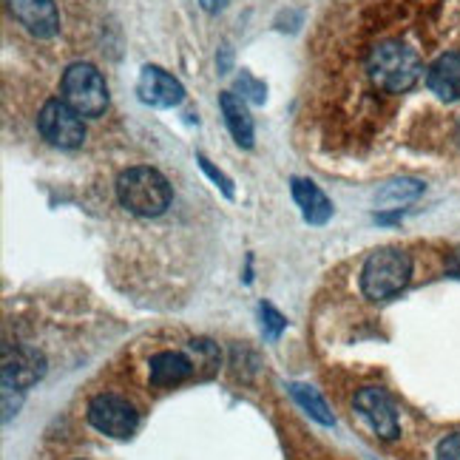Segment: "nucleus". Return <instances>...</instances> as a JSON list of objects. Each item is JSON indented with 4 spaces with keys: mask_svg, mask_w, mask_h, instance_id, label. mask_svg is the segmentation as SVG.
I'll return each mask as SVG.
<instances>
[{
    "mask_svg": "<svg viewBox=\"0 0 460 460\" xmlns=\"http://www.w3.org/2000/svg\"><path fill=\"white\" fill-rule=\"evenodd\" d=\"M457 137H460V122H457Z\"/></svg>",
    "mask_w": 460,
    "mask_h": 460,
    "instance_id": "4be33fe9",
    "label": "nucleus"
},
{
    "mask_svg": "<svg viewBox=\"0 0 460 460\" xmlns=\"http://www.w3.org/2000/svg\"><path fill=\"white\" fill-rule=\"evenodd\" d=\"M290 190H293L296 205L302 208L305 222H310V225H324L332 217V202L327 199V193L318 188L315 182L298 180V176H296V180L290 182Z\"/></svg>",
    "mask_w": 460,
    "mask_h": 460,
    "instance_id": "ddd939ff",
    "label": "nucleus"
},
{
    "mask_svg": "<svg viewBox=\"0 0 460 460\" xmlns=\"http://www.w3.org/2000/svg\"><path fill=\"white\" fill-rule=\"evenodd\" d=\"M63 100L80 117H100L109 109V85L92 63H75L63 72L60 80Z\"/></svg>",
    "mask_w": 460,
    "mask_h": 460,
    "instance_id": "39448f33",
    "label": "nucleus"
},
{
    "mask_svg": "<svg viewBox=\"0 0 460 460\" xmlns=\"http://www.w3.org/2000/svg\"><path fill=\"white\" fill-rule=\"evenodd\" d=\"M199 6H202L205 12L214 14V12H222V9L227 6V0H199Z\"/></svg>",
    "mask_w": 460,
    "mask_h": 460,
    "instance_id": "412c9836",
    "label": "nucleus"
},
{
    "mask_svg": "<svg viewBox=\"0 0 460 460\" xmlns=\"http://www.w3.org/2000/svg\"><path fill=\"white\" fill-rule=\"evenodd\" d=\"M197 361L188 352H176V349H159L148 361V384L156 389L165 386H180L188 378L197 376Z\"/></svg>",
    "mask_w": 460,
    "mask_h": 460,
    "instance_id": "9b49d317",
    "label": "nucleus"
},
{
    "mask_svg": "<svg viewBox=\"0 0 460 460\" xmlns=\"http://www.w3.org/2000/svg\"><path fill=\"white\" fill-rule=\"evenodd\" d=\"M435 460H460V432L447 435L435 449Z\"/></svg>",
    "mask_w": 460,
    "mask_h": 460,
    "instance_id": "aec40b11",
    "label": "nucleus"
},
{
    "mask_svg": "<svg viewBox=\"0 0 460 460\" xmlns=\"http://www.w3.org/2000/svg\"><path fill=\"white\" fill-rule=\"evenodd\" d=\"M43 376L38 349L23 344H4V420L21 410L26 389Z\"/></svg>",
    "mask_w": 460,
    "mask_h": 460,
    "instance_id": "20e7f679",
    "label": "nucleus"
},
{
    "mask_svg": "<svg viewBox=\"0 0 460 460\" xmlns=\"http://www.w3.org/2000/svg\"><path fill=\"white\" fill-rule=\"evenodd\" d=\"M427 85L440 100H447V102L460 100V51H447V55H440L429 66Z\"/></svg>",
    "mask_w": 460,
    "mask_h": 460,
    "instance_id": "f8f14e48",
    "label": "nucleus"
},
{
    "mask_svg": "<svg viewBox=\"0 0 460 460\" xmlns=\"http://www.w3.org/2000/svg\"><path fill=\"white\" fill-rule=\"evenodd\" d=\"M137 94L146 105H154V109H173V105L185 100V88L159 66H146L137 80Z\"/></svg>",
    "mask_w": 460,
    "mask_h": 460,
    "instance_id": "1a4fd4ad",
    "label": "nucleus"
},
{
    "mask_svg": "<svg viewBox=\"0 0 460 460\" xmlns=\"http://www.w3.org/2000/svg\"><path fill=\"white\" fill-rule=\"evenodd\" d=\"M197 163H199V168H202V171H205V173L210 176V180H214V182H217V185L222 188V193H225V197H227V199H234V182H230V180H227V176H225L222 171H217L214 165H210V159H208L205 154H197Z\"/></svg>",
    "mask_w": 460,
    "mask_h": 460,
    "instance_id": "6ab92c4d",
    "label": "nucleus"
},
{
    "mask_svg": "<svg viewBox=\"0 0 460 460\" xmlns=\"http://www.w3.org/2000/svg\"><path fill=\"white\" fill-rule=\"evenodd\" d=\"M423 193V182L420 180H395L378 190V202L381 205H406L418 199Z\"/></svg>",
    "mask_w": 460,
    "mask_h": 460,
    "instance_id": "dca6fc26",
    "label": "nucleus"
},
{
    "mask_svg": "<svg viewBox=\"0 0 460 460\" xmlns=\"http://www.w3.org/2000/svg\"><path fill=\"white\" fill-rule=\"evenodd\" d=\"M171 185L159 171L154 168H128L117 180V199L119 205L137 217H159L171 205Z\"/></svg>",
    "mask_w": 460,
    "mask_h": 460,
    "instance_id": "f03ea898",
    "label": "nucleus"
},
{
    "mask_svg": "<svg viewBox=\"0 0 460 460\" xmlns=\"http://www.w3.org/2000/svg\"><path fill=\"white\" fill-rule=\"evenodd\" d=\"M259 315H261V327H264V332H268V339L276 341L279 335L285 332V327H288L285 315H281L273 305H261L259 307Z\"/></svg>",
    "mask_w": 460,
    "mask_h": 460,
    "instance_id": "a211bd4d",
    "label": "nucleus"
},
{
    "mask_svg": "<svg viewBox=\"0 0 460 460\" xmlns=\"http://www.w3.org/2000/svg\"><path fill=\"white\" fill-rule=\"evenodd\" d=\"M412 279V259L401 247H381L369 253L361 268V290L373 302H384L401 293Z\"/></svg>",
    "mask_w": 460,
    "mask_h": 460,
    "instance_id": "7ed1b4c3",
    "label": "nucleus"
},
{
    "mask_svg": "<svg viewBox=\"0 0 460 460\" xmlns=\"http://www.w3.org/2000/svg\"><path fill=\"white\" fill-rule=\"evenodd\" d=\"M219 109L225 114L230 134H234V139H236V146L253 148L256 128H253V117H251V111H247L244 100L234 92H225V94H219Z\"/></svg>",
    "mask_w": 460,
    "mask_h": 460,
    "instance_id": "4468645a",
    "label": "nucleus"
},
{
    "mask_svg": "<svg viewBox=\"0 0 460 460\" xmlns=\"http://www.w3.org/2000/svg\"><path fill=\"white\" fill-rule=\"evenodd\" d=\"M356 410L369 420V427L376 429V435L393 440L401 435V423H398V410L393 398H389L384 389L378 386H364L356 393Z\"/></svg>",
    "mask_w": 460,
    "mask_h": 460,
    "instance_id": "6e6552de",
    "label": "nucleus"
},
{
    "mask_svg": "<svg viewBox=\"0 0 460 460\" xmlns=\"http://www.w3.org/2000/svg\"><path fill=\"white\" fill-rule=\"evenodd\" d=\"M367 72L381 92L403 94L420 80L423 63H420V55L412 46H406L401 40H384L369 51Z\"/></svg>",
    "mask_w": 460,
    "mask_h": 460,
    "instance_id": "f257e3e1",
    "label": "nucleus"
},
{
    "mask_svg": "<svg viewBox=\"0 0 460 460\" xmlns=\"http://www.w3.org/2000/svg\"><path fill=\"white\" fill-rule=\"evenodd\" d=\"M236 92H242V100H251V102H264L268 100V85L261 80H256L253 75L242 72L236 80Z\"/></svg>",
    "mask_w": 460,
    "mask_h": 460,
    "instance_id": "f3484780",
    "label": "nucleus"
},
{
    "mask_svg": "<svg viewBox=\"0 0 460 460\" xmlns=\"http://www.w3.org/2000/svg\"><path fill=\"white\" fill-rule=\"evenodd\" d=\"M38 128L43 139L58 148H77L85 139L83 117L66 100H49L38 114Z\"/></svg>",
    "mask_w": 460,
    "mask_h": 460,
    "instance_id": "0eeeda50",
    "label": "nucleus"
},
{
    "mask_svg": "<svg viewBox=\"0 0 460 460\" xmlns=\"http://www.w3.org/2000/svg\"><path fill=\"white\" fill-rule=\"evenodd\" d=\"M12 17L34 38H55L60 29V14L55 0H6Z\"/></svg>",
    "mask_w": 460,
    "mask_h": 460,
    "instance_id": "9d476101",
    "label": "nucleus"
},
{
    "mask_svg": "<svg viewBox=\"0 0 460 460\" xmlns=\"http://www.w3.org/2000/svg\"><path fill=\"white\" fill-rule=\"evenodd\" d=\"M290 395L296 398V403L302 406V410L310 415V418H315L322 427H332L335 423V418H332V412H330V406H327V401L315 393L313 386H307V384H290Z\"/></svg>",
    "mask_w": 460,
    "mask_h": 460,
    "instance_id": "2eb2a0df",
    "label": "nucleus"
},
{
    "mask_svg": "<svg viewBox=\"0 0 460 460\" xmlns=\"http://www.w3.org/2000/svg\"><path fill=\"white\" fill-rule=\"evenodd\" d=\"M85 418L100 435H109V438H117V440L131 438L137 432V423H139L134 403L114 395V393H100V395H94L92 401H88Z\"/></svg>",
    "mask_w": 460,
    "mask_h": 460,
    "instance_id": "423d86ee",
    "label": "nucleus"
}]
</instances>
